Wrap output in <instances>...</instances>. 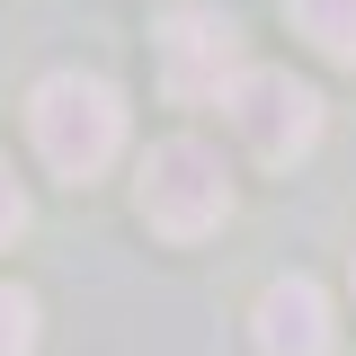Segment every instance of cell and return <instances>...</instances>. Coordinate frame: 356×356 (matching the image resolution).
Masks as SVG:
<instances>
[{
	"instance_id": "obj_1",
	"label": "cell",
	"mask_w": 356,
	"mask_h": 356,
	"mask_svg": "<svg viewBox=\"0 0 356 356\" xmlns=\"http://www.w3.org/2000/svg\"><path fill=\"white\" fill-rule=\"evenodd\" d=\"M27 134H36L44 170L54 178H98L116 152H125V98L98 72H44L36 98H27Z\"/></svg>"
},
{
	"instance_id": "obj_6",
	"label": "cell",
	"mask_w": 356,
	"mask_h": 356,
	"mask_svg": "<svg viewBox=\"0 0 356 356\" xmlns=\"http://www.w3.org/2000/svg\"><path fill=\"white\" fill-rule=\"evenodd\" d=\"M285 9L330 63H356V0H285Z\"/></svg>"
},
{
	"instance_id": "obj_5",
	"label": "cell",
	"mask_w": 356,
	"mask_h": 356,
	"mask_svg": "<svg viewBox=\"0 0 356 356\" xmlns=\"http://www.w3.org/2000/svg\"><path fill=\"white\" fill-rule=\"evenodd\" d=\"M259 356H330V294L312 276H276L259 294Z\"/></svg>"
},
{
	"instance_id": "obj_2",
	"label": "cell",
	"mask_w": 356,
	"mask_h": 356,
	"mask_svg": "<svg viewBox=\"0 0 356 356\" xmlns=\"http://www.w3.org/2000/svg\"><path fill=\"white\" fill-rule=\"evenodd\" d=\"M134 205H143V222H152L161 241H205V232L232 214L222 152H214V143H196V134H170V143H152Z\"/></svg>"
},
{
	"instance_id": "obj_7",
	"label": "cell",
	"mask_w": 356,
	"mask_h": 356,
	"mask_svg": "<svg viewBox=\"0 0 356 356\" xmlns=\"http://www.w3.org/2000/svg\"><path fill=\"white\" fill-rule=\"evenodd\" d=\"M0 356H36V303L18 285H0Z\"/></svg>"
},
{
	"instance_id": "obj_8",
	"label": "cell",
	"mask_w": 356,
	"mask_h": 356,
	"mask_svg": "<svg viewBox=\"0 0 356 356\" xmlns=\"http://www.w3.org/2000/svg\"><path fill=\"white\" fill-rule=\"evenodd\" d=\"M18 232H27V187L9 178V161H0V250H9Z\"/></svg>"
},
{
	"instance_id": "obj_4",
	"label": "cell",
	"mask_w": 356,
	"mask_h": 356,
	"mask_svg": "<svg viewBox=\"0 0 356 356\" xmlns=\"http://www.w3.org/2000/svg\"><path fill=\"white\" fill-rule=\"evenodd\" d=\"M241 72H250V63H241V27H232V9L187 0V9H170V18H161V89H170L178 107L222 98Z\"/></svg>"
},
{
	"instance_id": "obj_3",
	"label": "cell",
	"mask_w": 356,
	"mask_h": 356,
	"mask_svg": "<svg viewBox=\"0 0 356 356\" xmlns=\"http://www.w3.org/2000/svg\"><path fill=\"white\" fill-rule=\"evenodd\" d=\"M222 116H232V134L259 152L267 170L303 161L312 143H321V98H312L294 72H276V63H250L241 81L222 89Z\"/></svg>"
}]
</instances>
